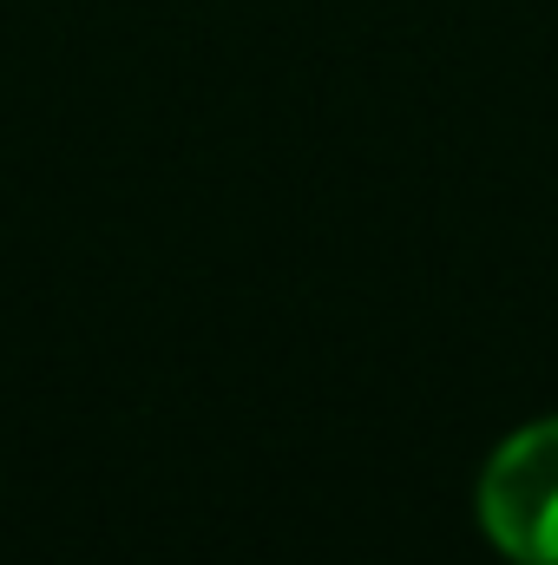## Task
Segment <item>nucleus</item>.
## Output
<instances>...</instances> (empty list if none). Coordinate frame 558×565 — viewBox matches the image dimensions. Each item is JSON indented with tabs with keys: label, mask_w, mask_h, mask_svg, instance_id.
Segmentation results:
<instances>
[{
	"label": "nucleus",
	"mask_w": 558,
	"mask_h": 565,
	"mask_svg": "<svg viewBox=\"0 0 558 565\" xmlns=\"http://www.w3.org/2000/svg\"><path fill=\"white\" fill-rule=\"evenodd\" d=\"M480 533L513 565H558V415L513 427L486 454Z\"/></svg>",
	"instance_id": "obj_1"
}]
</instances>
